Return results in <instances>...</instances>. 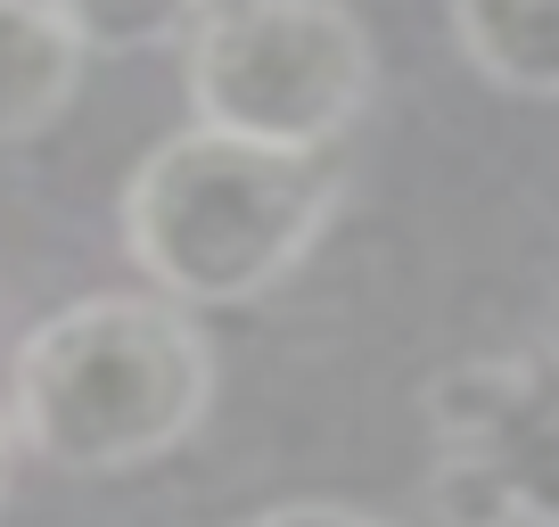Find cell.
<instances>
[{
  "instance_id": "3957f363",
  "label": "cell",
  "mask_w": 559,
  "mask_h": 527,
  "mask_svg": "<svg viewBox=\"0 0 559 527\" xmlns=\"http://www.w3.org/2000/svg\"><path fill=\"white\" fill-rule=\"evenodd\" d=\"M379 91V58L346 0H223L190 34V116L239 141L330 149Z\"/></svg>"
},
{
  "instance_id": "6da1fadb",
  "label": "cell",
  "mask_w": 559,
  "mask_h": 527,
  "mask_svg": "<svg viewBox=\"0 0 559 527\" xmlns=\"http://www.w3.org/2000/svg\"><path fill=\"white\" fill-rule=\"evenodd\" d=\"M214 405V354L190 305L99 289L17 338L9 421L34 461L67 478H116L165 461Z\"/></svg>"
},
{
  "instance_id": "7a4b0ae2",
  "label": "cell",
  "mask_w": 559,
  "mask_h": 527,
  "mask_svg": "<svg viewBox=\"0 0 559 527\" xmlns=\"http://www.w3.org/2000/svg\"><path fill=\"white\" fill-rule=\"evenodd\" d=\"M337 181L313 149H272L190 124L123 181V247L174 305H247L280 289L330 231Z\"/></svg>"
},
{
  "instance_id": "ba28073f",
  "label": "cell",
  "mask_w": 559,
  "mask_h": 527,
  "mask_svg": "<svg viewBox=\"0 0 559 527\" xmlns=\"http://www.w3.org/2000/svg\"><path fill=\"white\" fill-rule=\"evenodd\" d=\"M239 527H395V519L354 511V503H272V511H255V519H239Z\"/></svg>"
},
{
  "instance_id": "9c48e42d",
  "label": "cell",
  "mask_w": 559,
  "mask_h": 527,
  "mask_svg": "<svg viewBox=\"0 0 559 527\" xmlns=\"http://www.w3.org/2000/svg\"><path fill=\"white\" fill-rule=\"evenodd\" d=\"M17 461H25V445H17V421H9V405H0V503H9V487H17Z\"/></svg>"
},
{
  "instance_id": "277c9868",
  "label": "cell",
  "mask_w": 559,
  "mask_h": 527,
  "mask_svg": "<svg viewBox=\"0 0 559 527\" xmlns=\"http://www.w3.org/2000/svg\"><path fill=\"white\" fill-rule=\"evenodd\" d=\"M437 487L461 527H559V347H510L428 379Z\"/></svg>"
},
{
  "instance_id": "8992f818",
  "label": "cell",
  "mask_w": 559,
  "mask_h": 527,
  "mask_svg": "<svg viewBox=\"0 0 559 527\" xmlns=\"http://www.w3.org/2000/svg\"><path fill=\"white\" fill-rule=\"evenodd\" d=\"M453 42L493 91L559 99V0H453Z\"/></svg>"
},
{
  "instance_id": "5b68a950",
  "label": "cell",
  "mask_w": 559,
  "mask_h": 527,
  "mask_svg": "<svg viewBox=\"0 0 559 527\" xmlns=\"http://www.w3.org/2000/svg\"><path fill=\"white\" fill-rule=\"evenodd\" d=\"M74 83H83V42L41 0H0V149L50 132Z\"/></svg>"
},
{
  "instance_id": "52a82bcc",
  "label": "cell",
  "mask_w": 559,
  "mask_h": 527,
  "mask_svg": "<svg viewBox=\"0 0 559 527\" xmlns=\"http://www.w3.org/2000/svg\"><path fill=\"white\" fill-rule=\"evenodd\" d=\"M41 9L83 42V58L91 50L140 58V50H174V42H190L223 0H41Z\"/></svg>"
}]
</instances>
